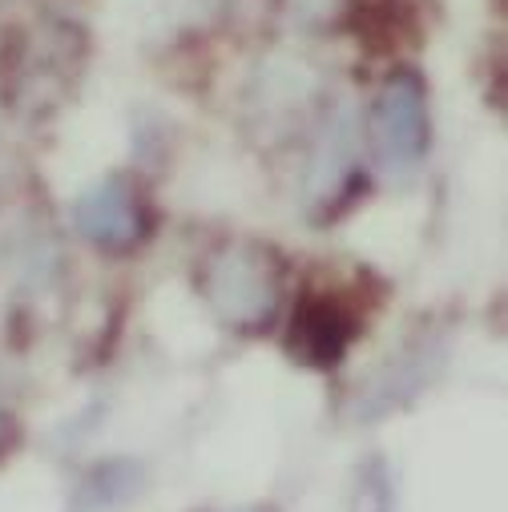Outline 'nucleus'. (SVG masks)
<instances>
[{
	"label": "nucleus",
	"instance_id": "nucleus-3",
	"mask_svg": "<svg viewBox=\"0 0 508 512\" xmlns=\"http://www.w3.org/2000/svg\"><path fill=\"white\" fill-rule=\"evenodd\" d=\"M73 222L101 250H130L146 230L138 194L125 178H105L85 190L73 206Z\"/></svg>",
	"mask_w": 508,
	"mask_h": 512
},
{
	"label": "nucleus",
	"instance_id": "nucleus-5",
	"mask_svg": "<svg viewBox=\"0 0 508 512\" xmlns=\"http://www.w3.org/2000/svg\"><path fill=\"white\" fill-rule=\"evenodd\" d=\"M355 512H392L388 492L379 488V484H363V492H359V500H355Z\"/></svg>",
	"mask_w": 508,
	"mask_h": 512
},
{
	"label": "nucleus",
	"instance_id": "nucleus-2",
	"mask_svg": "<svg viewBox=\"0 0 508 512\" xmlns=\"http://www.w3.org/2000/svg\"><path fill=\"white\" fill-rule=\"evenodd\" d=\"M371 142L388 170H412L428 154V89L416 73H396L371 109Z\"/></svg>",
	"mask_w": 508,
	"mask_h": 512
},
{
	"label": "nucleus",
	"instance_id": "nucleus-4",
	"mask_svg": "<svg viewBox=\"0 0 508 512\" xmlns=\"http://www.w3.org/2000/svg\"><path fill=\"white\" fill-rule=\"evenodd\" d=\"M351 335H355L351 315L339 303H331V299H307L295 311V323H291V351L303 363H311V367H331V363L343 359Z\"/></svg>",
	"mask_w": 508,
	"mask_h": 512
},
{
	"label": "nucleus",
	"instance_id": "nucleus-1",
	"mask_svg": "<svg viewBox=\"0 0 508 512\" xmlns=\"http://www.w3.org/2000/svg\"><path fill=\"white\" fill-rule=\"evenodd\" d=\"M279 259L259 242L222 250L206 271V295L214 311L234 327H267L279 307Z\"/></svg>",
	"mask_w": 508,
	"mask_h": 512
}]
</instances>
